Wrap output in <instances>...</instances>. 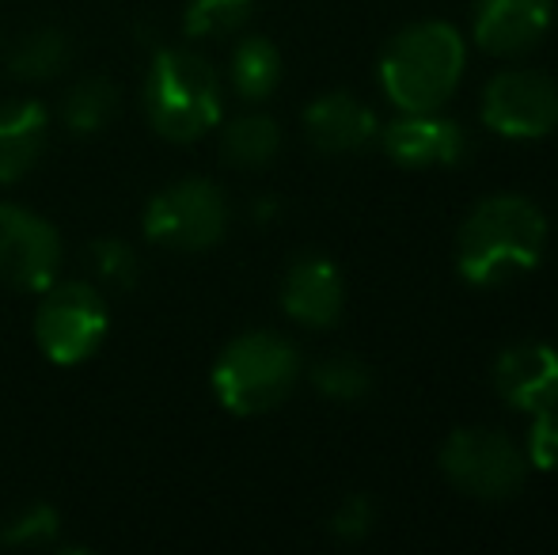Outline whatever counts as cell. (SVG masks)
I'll use <instances>...</instances> for the list:
<instances>
[{
  "label": "cell",
  "instance_id": "obj_1",
  "mask_svg": "<svg viewBox=\"0 0 558 555\" xmlns=\"http://www.w3.org/2000/svg\"><path fill=\"white\" fill-rule=\"evenodd\" d=\"M547 248V217L524 194H490L456 232V270L468 286L501 281L539 267Z\"/></svg>",
  "mask_w": 558,
  "mask_h": 555
},
{
  "label": "cell",
  "instance_id": "obj_2",
  "mask_svg": "<svg viewBox=\"0 0 558 555\" xmlns=\"http://www.w3.org/2000/svg\"><path fill=\"white\" fill-rule=\"evenodd\" d=\"M468 69V43L445 20L403 27L380 53V88L399 111H441Z\"/></svg>",
  "mask_w": 558,
  "mask_h": 555
},
{
  "label": "cell",
  "instance_id": "obj_3",
  "mask_svg": "<svg viewBox=\"0 0 558 555\" xmlns=\"http://www.w3.org/2000/svg\"><path fill=\"white\" fill-rule=\"evenodd\" d=\"M141 107L148 126L171 145H191L217 130L225 114V88L214 61L186 46H168L148 61L141 81Z\"/></svg>",
  "mask_w": 558,
  "mask_h": 555
},
{
  "label": "cell",
  "instance_id": "obj_4",
  "mask_svg": "<svg viewBox=\"0 0 558 555\" xmlns=\"http://www.w3.org/2000/svg\"><path fill=\"white\" fill-rule=\"evenodd\" d=\"M301 381V350L278 331H243L214 362V396L228 415L255 419L281 408Z\"/></svg>",
  "mask_w": 558,
  "mask_h": 555
},
{
  "label": "cell",
  "instance_id": "obj_5",
  "mask_svg": "<svg viewBox=\"0 0 558 555\" xmlns=\"http://www.w3.org/2000/svg\"><path fill=\"white\" fill-rule=\"evenodd\" d=\"M232 209H228L225 191L214 179L186 176L156 191L141 217L145 240L163 252H209L221 244Z\"/></svg>",
  "mask_w": 558,
  "mask_h": 555
},
{
  "label": "cell",
  "instance_id": "obj_6",
  "mask_svg": "<svg viewBox=\"0 0 558 555\" xmlns=\"http://www.w3.org/2000/svg\"><path fill=\"white\" fill-rule=\"evenodd\" d=\"M441 472L475 503H509L529 480V460L506 430L460 426L441 445Z\"/></svg>",
  "mask_w": 558,
  "mask_h": 555
},
{
  "label": "cell",
  "instance_id": "obj_7",
  "mask_svg": "<svg viewBox=\"0 0 558 555\" xmlns=\"http://www.w3.org/2000/svg\"><path fill=\"white\" fill-rule=\"evenodd\" d=\"M111 312L107 297L92 281H53L43 289V304L35 312V342L53 365H81L99 354Z\"/></svg>",
  "mask_w": 558,
  "mask_h": 555
},
{
  "label": "cell",
  "instance_id": "obj_8",
  "mask_svg": "<svg viewBox=\"0 0 558 555\" xmlns=\"http://www.w3.org/2000/svg\"><path fill=\"white\" fill-rule=\"evenodd\" d=\"M483 126L506 141H539L558 130V84L539 69H501L483 88Z\"/></svg>",
  "mask_w": 558,
  "mask_h": 555
},
{
  "label": "cell",
  "instance_id": "obj_9",
  "mask_svg": "<svg viewBox=\"0 0 558 555\" xmlns=\"http://www.w3.org/2000/svg\"><path fill=\"white\" fill-rule=\"evenodd\" d=\"M61 237L43 214L0 202V286L15 293H43L61 275Z\"/></svg>",
  "mask_w": 558,
  "mask_h": 555
},
{
  "label": "cell",
  "instance_id": "obj_10",
  "mask_svg": "<svg viewBox=\"0 0 558 555\" xmlns=\"http://www.w3.org/2000/svg\"><path fill=\"white\" fill-rule=\"evenodd\" d=\"M376 137L399 168H456L471 153L463 122L441 111H399Z\"/></svg>",
  "mask_w": 558,
  "mask_h": 555
},
{
  "label": "cell",
  "instance_id": "obj_11",
  "mask_svg": "<svg viewBox=\"0 0 558 555\" xmlns=\"http://www.w3.org/2000/svg\"><path fill=\"white\" fill-rule=\"evenodd\" d=\"M555 0H475L471 38L494 58H521L551 31Z\"/></svg>",
  "mask_w": 558,
  "mask_h": 555
},
{
  "label": "cell",
  "instance_id": "obj_12",
  "mask_svg": "<svg viewBox=\"0 0 558 555\" xmlns=\"http://www.w3.org/2000/svg\"><path fill=\"white\" fill-rule=\"evenodd\" d=\"M494 393L521 415L558 411V350L547 342H517L494 358Z\"/></svg>",
  "mask_w": 558,
  "mask_h": 555
},
{
  "label": "cell",
  "instance_id": "obj_13",
  "mask_svg": "<svg viewBox=\"0 0 558 555\" xmlns=\"http://www.w3.org/2000/svg\"><path fill=\"white\" fill-rule=\"evenodd\" d=\"M281 309L293 324L308 331H327L342 319L345 309V286L331 260L324 255H301L289 263L281 278Z\"/></svg>",
  "mask_w": 558,
  "mask_h": 555
},
{
  "label": "cell",
  "instance_id": "obj_14",
  "mask_svg": "<svg viewBox=\"0 0 558 555\" xmlns=\"http://www.w3.org/2000/svg\"><path fill=\"white\" fill-rule=\"evenodd\" d=\"M376 134H380L376 114L350 92H327V96L312 99L304 111V137L324 156L361 153L368 141H376Z\"/></svg>",
  "mask_w": 558,
  "mask_h": 555
},
{
  "label": "cell",
  "instance_id": "obj_15",
  "mask_svg": "<svg viewBox=\"0 0 558 555\" xmlns=\"http://www.w3.org/2000/svg\"><path fill=\"white\" fill-rule=\"evenodd\" d=\"M50 137V114L38 99L0 104V186L20 183L38 168Z\"/></svg>",
  "mask_w": 558,
  "mask_h": 555
},
{
  "label": "cell",
  "instance_id": "obj_16",
  "mask_svg": "<svg viewBox=\"0 0 558 555\" xmlns=\"http://www.w3.org/2000/svg\"><path fill=\"white\" fill-rule=\"evenodd\" d=\"M281 76H286V61L281 50L263 35H247L235 43L232 61H228V81L232 92L243 104H263L278 92Z\"/></svg>",
  "mask_w": 558,
  "mask_h": 555
},
{
  "label": "cell",
  "instance_id": "obj_17",
  "mask_svg": "<svg viewBox=\"0 0 558 555\" xmlns=\"http://www.w3.org/2000/svg\"><path fill=\"white\" fill-rule=\"evenodd\" d=\"M281 153V126L278 119L263 111H251L232 119L221 130V156L240 171H263Z\"/></svg>",
  "mask_w": 558,
  "mask_h": 555
},
{
  "label": "cell",
  "instance_id": "obj_18",
  "mask_svg": "<svg viewBox=\"0 0 558 555\" xmlns=\"http://www.w3.org/2000/svg\"><path fill=\"white\" fill-rule=\"evenodd\" d=\"M118 111V88L107 76H84L69 88L65 104H61V119L76 137H92L99 130L111 126Z\"/></svg>",
  "mask_w": 558,
  "mask_h": 555
},
{
  "label": "cell",
  "instance_id": "obj_19",
  "mask_svg": "<svg viewBox=\"0 0 558 555\" xmlns=\"http://www.w3.org/2000/svg\"><path fill=\"white\" fill-rule=\"evenodd\" d=\"M69 65V35L58 27H38L15 43L12 73L20 81H53Z\"/></svg>",
  "mask_w": 558,
  "mask_h": 555
},
{
  "label": "cell",
  "instance_id": "obj_20",
  "mask_svg": "<svg viewBox=\"0 0 558 555\" xmlns=\"http://www.w3.org/2000/svg\"><path fill=\"white\" fill-rule=\"evenodd\" d=\"M312 385H316L319 396H327L335 403H357L373 388V373H368V365L361 358L331 354L312 365Z\"/></svg>",
  "mask_w": 558,
  "mask_h": 555
},
{
  "label": "cell",
  "instance_id": "obj_21",
  "mask_svg": "<svg viewBox=\"0 0 558 555\" xmlns=\"http://www.w3.org/2000/svg\"><path fill=\"white\" fill-rule=\"evenodd\" d=\"M258 0H191L183 12V31L191 38H228L247 27Z\"/></svg>",
  "mask_w": 558,
  "mask_h": 555
},
{
  "label": "cell",
  "instance_id": "obj_22",
  "mask_svg": "<svg viewBox=\"0 0 558 555\" xmlns=\"http://www.w3.org/2000/svg\"><path fill=\"white\" fill-rule=\"evenodd\" d=\"M58 533H61V518L50 503L23 506L15 518H8L4 526H0V541H4L8 548H46V544L58 541Z\"/></svg>",
  "mask_w": 558,
  "mask_h": 555
},
{
  "label": "cell",
  "instance_id": "obj_23",
  "mask_svg": "<svg viewBox=\"0 0 558 555\" xmlns=\"http://www.w3.org/2000/svg\"><path fill=\"white\" fill-rule=\"evenodd\" d=\"M88 263L92 270H96L99 281H107V286H118V289H133L141 278V260L137 252H133L125 240H96V244L88 248Z\"/></svg>",
  "mask_w": 558,
  "mask_h": 555
},
{
  "label": "cell",
  "instance_id": "obj_24",
  "mask_svg": "<svg viewBox=\"0 0 558 555\" xmlns=\"http://www.w3.org/2000/svg\"><path fill=\"white\" fill-rule=\"evenodd\" d=\"M376 503L368 495H345L331 514V536L342 544H357L373 533Z\"/></svg>",
  "mask_w": 558,
  "mask_h": 555
},
{
  "label": "cell",
  "instance_id": "obj_25",
  "mask_svg": "<svg viewBox=\"0 0 558 555\" xmlns=\"http://www.w3.org/2000/svg\"><path fill=\"white\" fill-rule=\"evenodd\" d=\"M524 460L536 472H555L558 468V411L532 415L529 437H524Z\"/></svg>",
  "mask_w": 558,
  "mask_h": 555
}]
</instances>
